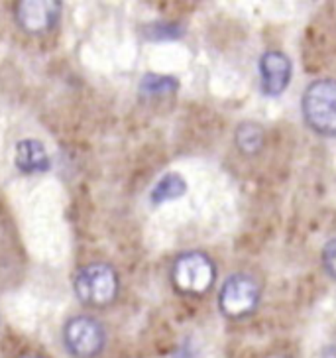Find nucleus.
<instances>
[{"label":"nucleus","instance_id":"423d86ee","mask_svg":"<svg viewBox=\"0 0 336 358\" xmlns=\"http://www.w3.org/2000/svg\"><path fill=\"white\" fill-rule=\"evenodd\" d=\"M61 16L57 0H20L16 4V20L26 34L42 36L52 32Z\"/></svg>","mask_w":336,"mask_h":358},{"label":"nucleus","instance_id":"f257e3e1","mask_svg":"<svg viewBox=\"0 0 336 358\" xmlns=\"http://www.w3.org/2000/svg\"><path fill=\"white\" fill-rule=\"evenodd\" d=\"M73 289L77 299L83 306L105 309L116 301L118 289H120V280L110 264H87L75 274Z\"/></svg>","mask_w":336,"mask_h":358},{"label":"nucleus","instance_id":"9d476101","mask_svg":"<svg viewBox=\"0 0 336 358\" xmlns=\"http://www.w3.org/2000/svg\"><path fill=\"white\" fill-rule=\"evenodd\" d=\"M187 191V181L179 173H166L163 178L156 183V187L152 189V203L161 205L168 201H175L183 197Z\"/></svg>","mask_w":336,"mask_h":358},{"label":"nucleus","instance_id":"39448f33","mask_svg":"<svg viewBox=\"0 0 336 358\" xmlns=\"http://www.w3.org/2000/svg\"><path fill=\"white\" fill-rule=\"evenodd\" d=\"M64 343L75 358H95L106 345L105 327L89 315L71 317L64 327Z\"/></svg>","mask_w":336,"mask_h":358},{"label":"nucleus","instance_id":"6e6552de","mask_svg":"<svg viewBox=\"0 0 336 358\" xmlns=\"http://www.w3.org/2000/svg\"><path fill=\"white\" fill-rule=\"evenodd\" d=\"M14 164L24 173H42L50 169V156L40 140H20L16 146Z\"/></svg>","mask_w":336,"mask_h":358},{"label":"nucleus","instance_id":"7ed1b4c3","mask_svg":"<svg viewBox=\"0 0 336 358\" xmlns=\"http://www.w3.org/2000/svg\"><path fill=\"white\" fill-rule=\"evenodd\" d=\"M217 278L212 258L199 250H191L177 256L171 268V282L179 294L200 297L209 292Z\"/></svg>","mask_w":336,"mask_h":358},{"label":"nucleus","instance_id":"2eb2a0df","mask_svg":"<svg viewBox=\"0 0 336 358\" xmlns=\"http://www.w3.org/2000/svg\"><path fill=\"white\" fill-rule=\"evenodd\" d=\"M268 358H291V357H287V355H282V352H277V355H270Z\"/></svg>","mask_w":336,"mask_h":358},{"label":"nucleus","instance_id":"20e7f679","mask_svg":"<svg viewBox=\"0 0 336 358\" xmlns=\"http://www.w3.org/2000/svg\"><path fill=\"white\" fill-rule=\"evenodd\" d=\"M260 303V285L248 274H232L221 287L219 307L228 319L252 315Z\"/></svg>","mask_w":336,"mask_h":358},{"label":"nucleus","instance_id":"0eeeda50","mask_svg":"<svg viewBox=\"0 0 336 358\" xmlns=\"http://www.w3.org/2000/svg\"><path fill=\"white\" fill-rule=\"evenodd\" d=\"M262 93L268 96H279L291 83V62L282 52H265L260 57Z\"/></svg>","mask_w":336,"mask_h":358},{"label":"nucleus","instance_id":"ddd939ff","mask_svg":"<svg viewBox=\"0 0 336 358\" xmlns=\"http://www.w3.org/2000/svg\"><path fill=\"white\" fill-rule=\"evenodd\" d=\"M323 266L328 275L336 280V238L328 241L323 248Z\"/></svg>","mask_w":336,"mask_h":358},{"label":"nucleus","instance_id":"4468645a","mask_svg":"<svg viewBox=\"0 0 336 358\" xmlns=\"http://www.w3.org/2000/svg\"><path fill=\"white\" fill-rule=\"evenodd\" d=\"M18 358H45V357H42V355H34V352H28V355H22V357H18Z\"/></svg>","mask_w":336,"mask_h":358},{"label":"nucleus","instance_id":"f8f14e48","mask_svg":"<svg viewBox=\"0 0 336 358\" xmlns=\"http://www.w3.org/2000/svg\"><path fill=\"white\" fill-rule=\"evenodd\" d=\"M144 34H146L147 40L152 42H168V40H177L183 36V28L177 26V24H149L144 28Z\"/></svg>","mask_w":336,"mask_h":358},{"label":"nucleus","instance_id":"9b49d317","mask_svg":"<svg viewBox=\"0 0 336 358\" xmlns=\"http://www.w3.org/2000/svg\"><path fill=\"white\" fill-rule=\"evenodd\" d=\"M179 89V81L168 75H156L147 73L142 77L140 81V91L144 95L149 96H159V95H171Z\"/></svg>","mask_w":336,"mask_h":358},{"label":"nucleus","instance_id":"f03ea898","mask_svg":"<svg viewBox=\"0 0 336 358\" xmlns=\"http://www.w3.org/2000/svg\"><path fill=\"white\" fill-rule=\"evenodd\" d=\"M305 122L319 136L336 138V81L319 79L307 87L301 99Z\"/></svg>","mask_w":336,"mask_h":358},{"label":"nucleus","instance_id":"1a4fd4ad","mask_svg":"<svg viewBox=\"0 0 336 358\" xmlns=\"http://www.w3.org/2000/svg\"><path fill=\"white\" fill-rule=\"evenodd\" d=\"M234 142H236V148L240 150L242 154L254 156V154H258L263 148V144H265V130H263L262 124L252 122V120H246V122H242V124H238V128H236V132H234Z\"/></svg>","mask_w":336,"mask_h":358}]
</instances>
